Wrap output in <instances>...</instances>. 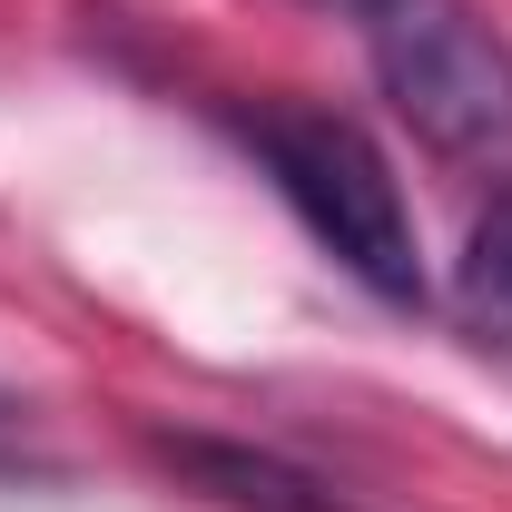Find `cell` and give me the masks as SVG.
I'll use <instances>...</instances> for the list:
<instances>
[{
    "instance_id": "1",
    "label": "cell",
    "mask_w": 512,
    "mask_h": 512,
    "mask_svg": "<svg viewBox=\"0 0 512 512\" xmlns=\"http://www.w3.org/2000/svg\"><path fill=\"white\" fill-rule=\"evenodd\" d=\"M247 158L266 168V188L286 197V217L316 237L365 296L384 306H424V237H414V207H404V178L365 128L325 99H266L237 119Z\"/></svg>"
},
{
    "instance_id": "2",
    "label": "cell",
    "mask_w": 512,
    "mask_h": 512,
    "mask_svg": "<svg viewBox=\"0 0 512 512\" xmlns=\"http://www.w3.org/2000/svg\"><path fill=\"white\" fill-rule=\"evenodd\" d=\"M365 30L384 99L434 148H493L512 138V40L473 0H325Z\"/></svg>"
},
{
    "instance_id": "3",
    "label": "cell",
    "mask_w": 512,
    "mask_h": 512,
    "mask_svg": "<svg viewBox=\"0 0 512 512\" xmlns=\"http://www.w3.org/2000/svg\"><path fill=\"white\" fill-rule=\"evenodd\" d=\"M168 473H188L217 512H355L325 473L286 463V453H256V444H217V434H158Z\"/></svg>"
},
{
    "instance_id": "4",
    "label": "cell",
    "mask_w": 512,
    "mask_h": 512,
    "mask_svg": "<svg viewBox=\"0 0 512 512\" xmlns=\"http://www.w3.org/2000/svg\"><path fill=\"white\" fill-rule=\"evenodd\" d=\"M453 306L473 335H493L512 345V178L483 207H473V227H463V256H453Z\"/></svg>"
},
{
    "instance_id": "5",
    "label": "cell",
    "mask_w": 512,
    "mask_h": 512,
    "mask_svg": "<svg viewBox=\"0 0 512 512\" xmlns=\"http://www.w3.org/2000/svg\"><path fill=\"white\" fill-rule=\"evenodd\" d=\"M10 453H20V404L0 394V463H10Z\"/></svg>"
}]
</instances>
